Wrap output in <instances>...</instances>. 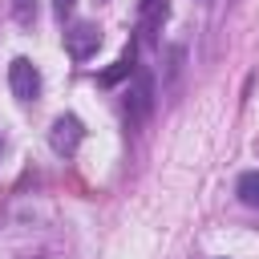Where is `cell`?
<instances>
[{
	"label": "cell",
	"instance_id": "8",
	"mask_svg": "<svg viewBox=\"0 0 259 259\" xmlns=\"http://www.w3.org/2000/svg\"><path fill=\"white\" fill-rule=\"evenodd\" d=\"M73 4H77V0H53V12H57V20H69V16H73Z\"/></svg>",
	"mask_w": 259,
	"mask_h": 259
},
{
	"label": "cell",
	"instance_id": "1",
	"mask_svg": "<svg viewBox=\"0 0 259 259\" xmlns=\"http://www.w3.org/2000/svg\"><path fill=\"white\" fill-rule=\"evenodd\" d=\"M154 101H158V93H154V73H150L146 65H138L134 85H130V93H125V117H130V125H142V121L154 113Z\"/></svg>",
	"mask_w": 259,
	"mask_h": 259
},
{
	"label": "cell",
	"instance_id": "6",
	"mask_svg": "<svg viewBox=\"0 0 259 259\" xmlns=\"http://www.w3.org/2000/svg\"><path fill=\"white\" fill-rule=\"evenodd\" d=\"M235 194H239L247 206H259V170H243L239 182H235Z\"/></svg>",
	"mask_w": 259,
	"mask_h": 259
},
{
	"label": "cell",
	"instance_id": "7",
	"mask_svg": "<svg viewBox=\"0 0 259 259\" xmlns=\"http://www.w3.org/2000/svg\"><path fill=\"white\" fill-rule=\"evenodd\" d=\"M36 16H40V0H12V20L20 28H32Z\"/></svg>",
	"mask_w": 259,
	"mask_h": 259
},
{
	"label": "cell",
	"instance_id": "10",
	"mask_svg": "<svg viewBox=\"0 0 259 259\" xmlns=\"http://www.w3.org/2000/svg\"><path fill=\"white\" fill-rule=\"evenodd\" d=\"M97 4H105V0H97Z\"/></svg>",
	"mask_w": 259,
	"mask_h": 259
},
{
	"label": "cell",
	"instance_id": "5",
	"mask_svg": "<svg viewBox=\"0 0 259 259\" xmlns=\"http://www.w3.org/2000/svg\"><path fill=\"white\" fill-rule=\"evenodd\" d=\"M134 73H138V45L130 40V45H125V53H121V57H117V61H113L97 81H101V85H117V81H125V77H134Z\"/></svg>",
	"mask_w": 259,
	"mask_h": 259
},
{
	"label": "cell",
	"instance_id": "4",
	"mask_svg": "<svg viewBox=\"0 0 259 259\" xmlns=\"http://www.w3.org/2000/svg\"><path fill=\"white\" fill-rule=\"evenodd\" d=\"M8 85H12V97L16 101H36L40 97V73H36V65L28 61V57H16L12 65H8Z\"/></svg>",
	"mask_w": 259,
	"mask_h": 259
},
{
	"label": "cell",
	"instance_id": "9",
	"mask_svg": "<svg viewBox=\"0 0 259 259\" xmlns=\"http://www.w3.org/2000/svg\"><path fill=\"white\" fill-rule=\"evenodd\" d=\"M0 154H4V134H0Z\"/></svg>",
	"mask_w": 259,
	"mask_h": 259
},
{
	"label": "cell",
	"instance_id": "2",
	"mask_svg": "<svg viewBox=\"0 0 259 259\" xmlns=\"http://www.w3.org/2000/svg\"><path fill=\"white\" fill-rule=\"evenodd\" d=\"M81 142H85V125H81L77 113H61V117H53V125H49V146H53V154L73 158Z\"/></svg>",
	"mask_w": 259,
	"mask_h": 259
},
{
	"label": "cell",
	"instance_id": "3",
	"mask_svg": "<svg viewBox=\"0 0 259 259\" xmlns=\"http://www.w3.org/2000/svg\"><path fill=\"white\" fill-rule=\"evenodd\" d=\"M97 49H101V28L93 20H73L69 32H65V53L73 61H89Z\"/></svg>",
	"mask_w": 259,
	"mask_h": 259
}]
</instances>
